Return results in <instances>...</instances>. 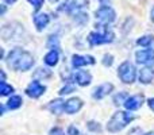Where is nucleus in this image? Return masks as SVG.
I'll return each mask as SVG.
<instances>
[{"mask_svg": "<svg viewBox=\"0 0 154 135\" xmlns=\"http://www.w3.org/2000/svg\"><path fill=\"white\" fill-rule=\"evenodd\" d=\"M50 135H65V133H64V130L62 128H53V130L50 131Z\"/></svg>", "mask_w": 154, "mask_h": 135, "instance_id": "nucleus-29", "label": "nucleus"}, {"mask_svg": "<svg viewBox=\"0 0 154 135\" xmlns=\"http://www.w3.org/2000/svg\"><path fill=\"white\" fill-rule=\"evenodd\" d=\"M95 58L92 56H73L72 58V65L75 68H81L85 65H93L95 64Z\"/></svg>", "mask_w": 154, "mask_h": 135, "instance_id": "nucleus-11", "label": "nucleus"}, {"mask_svg": "<svg viewBox=\"0 0 154 135\" xmlns=\"http://www.w3.org/2000/svg\"><path fill=\"white\" fill-rule=\"evenodd\" d=\"M58 60H60V56H58V50H50L48 54L45 56L43 61L48 66H56L58 64Z\"/></svg>", "mask_w": 154, "mask_h": 135, "instance_id": "nucleus-16", "label": "nucleus"}, {"mask_svg": "<svg viewBox=\"0 0 154 135\" xmlns=\"http://www.w3.org/2000/svg\"><path fill=\"white\" fill-rule=\"evenodd\" d=\"M95 16H96V20H99L101 24L112 23V22L116 19V14H115V11L112 10L111 7H108V5H103V7H100L95 12Z\"/></svg>", "mask_w": 154, "mask_h": 135, "instance_id": "nucleus-5", "label": "nucleus"}, {"mask_svg": "<svg viewBox=\"0 0 154 135\" xmlns=\"http://www.w3.org/2000/svg\"><path fill=\"white\" fill-rule=\"evenodd\" d=\"M12 92H14V88L11 85H8L5 81L0 82V93H2V96H7Z\"/></svg>", "mask_w": 154, "mask_h": 135, "instance_id": "nucleus-20", "label": "nucleus"}, {"mask_svg": "<svg viewBox=\"0 0 154 135\" xmlns=\"http://www.w3.org/2000/svg\"><path fill=\"white\" fill-rule=\"evenodd\" d=\"M8 66L14 70H22L26 72L30 70L34 65V57L26 50H22V49L16 48L8 53V57L5 58Z\"/></svg>", "mask_w": 154, "mask_h": 135, "instance_id": "nucleus-1", "label": "nucleus"}, {"mask_svg": "<svg viewBox=\"0 0 154 135\" xmlns=\"http://www.w3.org/2000/svg\"><path fill=\"white\" fill-rule=\"evenodd\" d=\"M114 89V85L111 84V82H104V84L99 85L97 88H95L93 89V99H97V100H100V99L106 97L108 93H111V91Z\"/></svg>", "mask_w": 154, "mask_h": 135, "instance_id": "nucleus-9", "label": "nucleus"}, {"mask_svg": "<svg viewBox=\"0 0 154 135\" xmlns=\"http://www.w3.org/2000/svg\"><path fill=\"white\" fill-rule=\"evenodd\" d=\"M128 135H143V133H142V128L141 127H134V128H131V130H130Z\"/></svg>", "mask_w": 154, "mask_h": 135, "instance_id": "nucleus-28", "label": "nucleus"}, {"mask_svg": "<svg viewBox=\"0 0 154 135\" xmlns=\"http://www.w3.org/2000/svg\"><path fill=\"white\" fill-rule=\"evenodd\" d=\"M81 107H82L81 99L72 97V99H69V100L65 103V112H66V114H69V115L76 114V112H79L80 109H81Z\"/></svg>", "mask_w": 154, "mask_h": 135, "instance_id": "nucleus-10", "label": "nucleus"}, {"mask_svg": "<svg viewBox=\"0 0 154 135\" xmlns=\"http://www.w3.org/2000/svg\"><path fill=\"white\" fill-rule=\"evenodd\" d=\"M153 43H154V37H153V35H143V37H141L138 41H137V45L145 46V48L152 46Z\"/></svg>", "mask_w": 154, "mask_h": 135, "instance_id": "nucleus-18", "label": "nucleus"}, {"mask_svg": "<svg viewBox=\"0 0 154 135\" xmlns=\"http://www.w3.org/2000/svg\"><path fill=\"white\" fill-rule=\"evenodd\" d=\"M154 77V70L152 68H143L139 72V81L142 84H150Z\"/></svg>", "mask_w": 154, "mask_h": 135, "instance_id": "nucleus-15", "label": "nucleus"}, {"mask_svg": "<svg viewBox=\"0 0 154 135\" xmlns=\"http://www.w3.org/2000/svg\"><path fill=\"white\" fill-rule=\"evenodd\" d=\"M68 135H82V134L80 133V130L76 126H69V128H68Z\"/></svg>", "mask_w": 154, "mask_h": 135, "instance_id": "nucleus-26", "label": "nucleus"}, {"mask_svg": "<svg viewBox=\"0 0 154 135\" xmlns=\"http://www.w3.org/2000/svg\"><path fill=\"white\" fill-rule=\"evenodd\" d=\"M147 104H149V108L152 109V111L154 112V97L153 99H149V101H147Z\"/></svg>", "mask_w": 154, "mask_h": 135, "instance_id": "nucleus-30", "label": "nucleus"}, {"mask_svg": "<svg viewBox=\"0 0 154 135\" xmlns=\"http://www.w3.org/2000/svg\"><path fill=\"white\" fill-rule=\"evenodd\" d=\"M50 22V16L48 14H35L34 15V24L37 27L38 31H42L43 29H46V26Z\"/></svg>", "mask_w": 154, "mask_h": 135, "instance_id": "nucleus-12", "label": "nucleus"}, {"mask_svg": "<svg viewBox=\"0 0 154 135\" xmlns=\"http://www.w3.org/2000/svg\"><path fill=\"white\" fill-rule=\"evenodd\" d=\"M22 103H23V100H22L20 96L15 95V96H11V99L8 100V103H7V107L10 109H16V108H19V107L22 106Z\"/></svg>", "mask_w": 154, "mask_h": 135, "instance_id": "nucleus-17", "label": "nucleus"}, {"mask_svg": "<svg viewBox=\"0 0 154 135\" xmlns=\"http://www.w3.org/2000/svg\"><path fill=\"white\" fill-rule=\"evenodd\" d=\"M133 119H134V116L131 114H128V112L116 111L111 116V119L108 120L107 130H108L109 133H118V131L123 130L130 122H133Z\"/></svg>", "mask_w": 154, "mask_h": 135, "instance_id": "nucleus-2", "label": "nucleus"}, {"mask_svg": "<svg viewBox=\"0 0 154 135\" xmlns=\"http://www.w3.org/2000/svg\"><path fill=\"white\" fill-rule=\"evenodd\" d=\"M145 135H154V133H147V134H145Z\"/></svg>", "mask_w": 154, "mask_h": 135, "instance_id": "nucleus-36", "label": "nucleus"}, {"mask_svg": "<svg viewBox=\"0 0 154 135\" xmlns=\"http://www.w3.org/2000/svg\"><path fill=\"white\" fill-rule=\"evenodd\" d=\"M49 2H50V3H57L58 0H49Z\"/></svg>", "mask_w": 154, "mask_h": 135, "instance_id": "nucleus-35", "label": "nucleus"}, {"mask_svg": "<svg viewBox=\"0 0 154 135\" xmlns=\"http://www.w3.org/2000/svg\"><path fill=\"white\" fill-rule=\"evenodd\" d=\"M128 99V93L127 92H120L118 95L114 96V104L120 106V104H125V101Z\"/></svg>", "mask_w": 154, "mask_h": 135, "instance_id": "nucleus-19", "label": "nucleus"}, {"mask_svg": "<svg viewBox=\"0 0 154 135\" xmlns=\"http://www.w3.org/2000/svg\"><path fill=\"white\" fill-rule=\"evenodd\" d=\"M2 81H5V74H4L3 70H2Z\"/></svg>", "mask_w": 154, "mask_h": 135, "instance_id": "nucleus-34", "label": "nucleus"}, {"mask_svg": "<svg viewBox=\"0 0 154 135\" xmlns=\"http://www.w3.org/2000/svg\"><path fill=\"white\" fill-rule=\"evenodd\" d=\"M101 2V5H108V3L111 2V0H100Z\"/></svg>", "mask_w": 154, "mask_h": 135, "instance_id": "nucleus-31", "label": "nucleus"}, {"mask_svg": "<svg viewBox=\"0 0 154 135\" xmlns=\"http://www.w3.org/2000/svg\"><path fill=\"white\" fill-rule=\"evenodd\" d=\"M115 39V34L111 29L106 27L103 32H91L88 35V42L91 46H97V45H103V43H111Z\"/></svg>", "mask_w": 154, "mask_h": 135, "instance_id": "nucleus-3", "label": "nucleus"}, {"mask_svg": "<svg viewBox=\"0 0 154 135\" xmlns=\"http://www.w3.org/2000/svg\"><path fill=\"white\" fill-rule=\"evenodd\" d=\"M45 91H46V87L41 84L39 81L30 82L29 87L26 88L27 96H30V97H32V99H38L39 96H42L43 93H45Z\"/></svg>", "mask_w": 154, "mask_h": 135, "instance_id": "nucleus-6", "label": "nucleus"}, {"mask_svg": "<svg viewBox=\"0 0 154 135\" xmlns=\"http://www.w3.org/2000/svg\"><path fill=\"white\" fill-rule=\"evenodd\" d=\"M54 45L57 46V50H58V49H60V41H58V38H57V37H50V39H49V42H48V46L50 49H54L53 48Z\"/></svg>", "mask_w": 154, "mask_h": 135, "instance_id": "nucleus-24", "label": "nucleus"}, {"mask_svg": "<svg viewBox=\"0 0 154 135\" xmlns=\"http://www.w3.org/2000/svg\"><path fill=\"white\" fill-rule=\"evenodd\" d=\"M142 104H143V95H134L128 96V99L125 101L123 106L126 107L127 111H137L138 108H141Z\"/></svg>", "mask_w": 154, "mask_h": 135, "instance_id": "nucleus-7", "label": "nucleus"}, {"mask_svg": "<svg viewBox=\"0 0 154 135\" xmlns=\"http://www.w3.org/2000/svg\"><path fill=\"white\" fill-rule=\"evenodd\" d=\"M48 108L50 109L54 115H61L62 112L65 111V101L62 100V99H56V100L50 101Z\"/></svg>", "mask_w": 154, "mask_h": 135, "instance_id": "nucleus-14", "label": "nucleus"}, {"mask_svg": "<svg viewBox=\"0 0 154 135\" xmlns=\"http://www.w3.org/2000/svg\"><path fill=\"white\" fill-rule=\"evenodd\" d=\"M75 78L80 87H87V85H89L91 81H92V76H91V73L87 70H79L75 74Z\"/></svg>", "mask_w": 154, "mask_h": 135, "instance_id": "nucleus-13", "label": "nucleus"}, {"mask_svg": "<svg viewBox=\"0 0 154 135\" xmlns=\"http://www.w3.org/2000/svg\"><path fill=\"white\" fill-rule=\"evenodd\" d=\"M75 89H76V87L73 84H70V82H68L66 85H65L64 88H62L61 91H60V95H69V93H72V92H75Z\"/></svg>", "mask_w": 154, "mask_h": 135, "instance_id": "nucleus-22", "label": "nucleus"}, {"mask_svg": "<svg viewBox=\"0 0 154 135\" xmlns=\"http://www.w3.org/2000/svg\"><path fill=\"white\" fill-rule=\"evenodd\" d=\"M112 62H114V57H112L111 54H106V56L103 57V64H104V66H111Z\"/></svg>", "mask_w": 154, "mask_h": 135, "instance_id": "nucleus-25", "label": "nucleus"}, {"mask_svg": "<svg viewBox=\"0 0 154 135\" xmlns=\"http://www.w3.org/2000/svg\"><path fill=\"white\" fill-rule=\"evenodd\" d=\"M5 3H8V4H12V3H15L16 0H4Z\"/></svg>", "mask_w": 154, "mask_h": 135, "instance_id": "nucleus-33", "label": "nucleus"}, {"mask_svg": "<svg viewBox=\"0 0 154 135\" xmlns=\"http://www.w3.org/2000/svg\"><path fill=\"white\" fill-rule=\"evenodd\" d=\"M51 76V72L48 70V69H42L39 68L37 72L34 73V77L35 78H38V77H42V78H49V77Z\"/></svg>", "mask_w": 154, "mask_h": 135, "instance_id": "nucleus-21", "label": "nucleus"}, {"mask_svg": "<svg viewBox=\"0 0 154 135\" xmlns=\"http://www.w3.org/2000/svg\"><path fill=\"white\" fill-rule=\"evenodd\" d=\"M118 74H119L120 80H122L125 84H133L135 81L137 77V70L131 62L125 61L123 64H120V66L118 68Z\"/></svg>", "mask_w": 154, "mask_h": 135, "instance_id": "nucleus-4", "label": "nucleus"}, {"mask_svg": "<svg viewBox=\"0 0 154 135\" xmlns=\"http://www.w3.org/2000/svg\"><path fill=\"white\" fill-rule=\"evenodd\" d=\"M150 18H152V22H154V7H153L152 12H150Z\"/></svg>", "mask_w": 154, "mask_h": 135, "instance_id": "nucleus-32", "label": "nucleus"}, {"mask_svg": "<svg viewBox=\"0 0 154 135\" xmlns=\"http://www.w3.org/2000/svg\"><path fill=\"white\" fill-rule=\"evenodd\" d=\"M27 2H30L32 5H34V10L35 11H38L41 7H42V4H43V0H27Z\"/></svg>", "mask_w": 154, "mask_h": 135, "instance_id": "nucleus-27", "label": "nucleus"}, {"mask_svg": "<svg viewBox=\"0 0 154 135\" xmlns=\"http://www.w3.org/2000/svg\"><path fill=\"white\" fill-rule=\"evenodd\" d=\"M135 60L138 64H150L154 61V50L153 49H146V50H139L135 53Z\"/></svg>", "mask_w": 154, "mask_h": 135, "instance_id": "nucleus-8", "label": "nucleus"}, {"mask_svg": "<svg viewBox=\"0 0 154 135\" xmlns=\"http://www.w3.org/2000/svg\"><path fill=\"white\" fill-rule=\"evenodd\" d=\"M87 127H88V130L93 131V133H100V131H101L100 124H99V123H96V122H88L87 123Z\"/></svg>", "mask_w": 154, "mask_h": 135, "instance_id": "nucleus-23", "label": "nucleus"}]
</instances>
